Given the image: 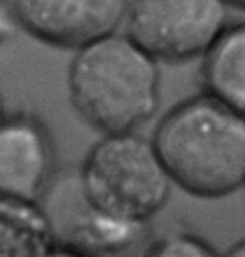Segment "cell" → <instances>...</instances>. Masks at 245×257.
Here are the masks:
<instances>
[{"label": "cell", "instance_id": "obj_13", "mask_svg": "<svg viewBox=\"0 0 245 257\" xmlns=\"http://www.w3.org/2000/svg\"><path fill=\"white\" fill-rule=\"evenodd\" d=\"M223 257H245V239L235 242V244L225 252Z\"/></svg>", "mask_w": 245, "mask_h": 257}, {"label": "cell", "instance_id": "obj_10", "mask_svg": "<svg viewBox=\"0 0 245 257\" xmlns=\"http://www.w3.org/2000/svg\"><path fill=\"white\" fill-rule=\"evenodd\" d=\"M141 257H223L201 237L190 232H171L151 242Z\"/></svg>", "mask_w": 245, "mask_h": 257}, {"label": "cell", "instance_id": "obj_12", "mask_svg": "<svg viewBox=\"0 0 245 257\" xmlns=\"http://www.w3.org/2000/svg\"><path fill=\"white\" fill-rule=\"evenodd\" d=\"M42 257H91V255L74 249V247H69L64 244H54Z\"/></svg>", "mask_w": 245, "mask_h": 257}, {"label": "cell", "instance_id": "obj_2", "mask_svg": "<svg viewBox=\"0 0 245 257\" xmlns=\"http://www.w3.org/2000/svg\"><path fill=\"white\" fill-rule=\"evenodd\" d=\"M67 89L76 113L103 135L138 132L160 109V61L114 31L74 51Z\"/></svg>", "mask_w": 245, "mask_h": 257}, {"label": "cell", "instance_id": "obj_7", "mask_svg": "<svg viewBox=\"0 0 245 257\" xmlns=\"http://www.w3.org/2000/svg\"><path fill=\"white\" fill-rule=\"evenodd\" d=\"M56 147L49 128L29 113L0 119V195L39 200L56 178Z\"/></svg>", "mask_w": 245, "mask_h": 257}, {"label": "cell", "instance_id": "obj_9", "mask_svg": "<svg viewBox=\"0 0 245 257\" xmlns=\"http://www.w3.org/2000/svg\"><path fill=\"white\" fill-rule=\"evenodd\" d=\"M56 244L39 200L0 195V257H42Z\"/></svg>", "mask_w": 245, "mask_h": 257}, {"label": "cell", "instance_id": "obj_8", "mask_svg": "<svg viewBox=\"0 0 245 257\" xmlns=\"http://www.w3.org/2000/svg\"><path fill=\"white\" fill-rule=\"evenodd\" d=\"M203 93L245 116V21L228 24L201 57Z\"/></svg>", "mask_w": 245, "mask_h": 257}, {"label": "cell", "instance_id": "obj_1", "mask_svg": "<svg viewBox=\"0 0 245 257\" xmlns=\"http://www.w3.org/2000/svg\"><path fill=\"white\" fill-rule=\"evenodd\" d=\"M153 143L168 175L198 198H223L245 187V116L213 96H190L158 121Z\"/></svg>", "mask_w": 245, "mask_h": 257}, {"label": "cell", "instance_id": "obj_3", "mask_svg": "<svg viewBox=\"0 0 245 257\" xmlns=\"http://www.w3.org/2000/svg\"><path fill=\"white\" fill-rule=\"evenodd\" d=\"M78 178L91 205L134 224L160 213L175 185L153 140L138 132L103 135L86 153Z\"/></svg>", "mask_w": 245, "mask_h": 257}, {"label": "cell", "instance_id": "obj_6", "mask_svg": "<svg viewBox=\"0 0 245 257\" xmlns=\"http://www.w3.org/2000/svg\"><path fill=\"white\" fill-rule=\"evenodd\" d=\"M129 0H7L14 21L42 44L76 51L119 31Z\"/></svg>", "mask_w": 245, "mask_h": 257}, {"label": "cell", "instance_id": "obj_11", "mask_svg": "<svg viewBox=\"0 0 245 257\" xmlns=\"http://www.w3.org/2000/svg\"><path fill=\"white\" fill-rule=\"evenodd\" d=\"M2 6L4 4H0V47L9 41V37L14 32V27L17 26L9 9H4Z\"/></svg>", "mask_w": 245, "mask_h": 257}, {"label": "cell", "instance_id": "obj_15", "mask_svg": "<svg viewBox=\"0 0 245 257\" xmlns=\"http://www.w3.org/2000/svg\"><path fill=\"white\" fill-rule=\"evenodd\" d=\"M6 116V104H4V98H2V93H0V119Z\"/></svg>", "mask_w": 245, "mask_h": 257}, {"label": "cell", "instance_id": "obj_14", "mask_svg": "<svg viewBox=\"0 0 245 257\" xmlns=\"http://www.w3.org/2000/svg\"><path fill=\"white\" fill-rule=\"evenodd\" d=\"M227 4L230 7L242 9V11H245V0H227Z\"/></svg>", "mask_w": 245, "mask_h": 257}, {"label": "cell", "instance_id": "obj_5", "mask_svg": "<svg viewBox=\"0 0 245 257\" xmlns=\"http://www.w3.org/2000/svg\"><path fill=\"white\" fill-rule=\"evenodd\" d=\"M41 203L51 219L56 244L74 247L91 257L128 252L148 234V224L114 219L91 205L81 190L78 173L67 180L56 175Z\"/></svg>", "mask_w": 245, "mask_h": 257}, {"label": "cell", "instance_id": "obj_4", "mask_svg": "<svg viewBox=\"0 0 245 257\" xmlns=\"http://www.w3.org/2000/svg\"><path fill=\"white\" fill-rule=\"evenodd\" d=\"M227 0H129L126 32L160 62H186L228 26Z\"/></svg>", "mask_w": 245, "mask_h": 257}, {"label": "cell", "instance_id": "obj_16", "mask_svg": "<svg viewBox=\"0 0 245 257\" xmlns=\"http://www.w3.org/2000/svg\"><path fill=\"white\" fill-rule=\"evenodd\" d=\"M0 4H7V0H0Z\"/></svg>", "mask_w": 245, "mask_h": 257}]
</instances>
